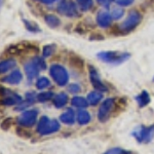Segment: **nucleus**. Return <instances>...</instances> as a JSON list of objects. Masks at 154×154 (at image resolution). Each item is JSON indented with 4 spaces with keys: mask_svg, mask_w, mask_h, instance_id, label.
<instances>
[{
    "mask_svg": "<svg viewBox=\"0 0 154 154\" xmlns=\"http://www.w3.org/2000/svg\"><path fill=\"white\" fill-rule=\"evenodd\" d=\"M40 1L43 2V3H45V4H51V3H54V2L60 1V0H40Z\"/></svg>",
    "mask_w": 154,
    "mask_h": 154,
    "instance_id": "nucleus-34",
    "label": "nucleus"
},
{
    "mask_svg": "<svg viewBox=\"0 0 154 154\" xmlns=\"http://www.w3.org/2000/svg\"><path fill=\"white\" fill-rule=\"evenodd\" d=\"M68 91L72 94H77L80 91V86L76 83H72L68 86Z\"/></svg>",
    "mask_w": 154,
    "mask_h": 154,
    "instance_id": "nucleus-31",
    "label": "nucleus"
},
{
    "mask_svg": "<svg viewBox=\"0 0 154 154\" xmlns=\"http://www.w3.org/2000/svg\"><path fill=\"white\" fill-rule=\"evenodd\" d=\"M77 121L79 125H88L91 121V114L85 110H80L77 113Z\"/></svg>",
    "mask_w": 154,
    "mask_h": 154,
    "instance_id": "nucleus-20",
    "label": "nucleus"
},
{
    "mask_svg": "<svg viewBox=\"0 0 154 154\" xmlns=\"http://www.w3.org/2000/svg\"><path fill=\"white\" fill-rule=\"evenodd\" d=\"M23 102L21 96L11 91V89L0 88V104L4 106L19 105Z\"/></svg>",
    "mask_w": 154,
    "mask_h": 154,
    "instance_id": "nucleus-4",
    "label": "nucleus"
},
{
    "mask_svg": "<svg viewBox=\"0 0 154 154\" xmlns=\"http://www.w3.org/2000/svg\"><path fill=\"white\" fill-rule=\"evenodd\" d=\"M88 70H89V78H91V84H93V86L96 88V91H107V86L102 82L100 76H99V74H98V71H97L91 65H89Z\"/></svg>",
    "mask_w": 154,
    "mask_h": 154,
    "instance_id": "nucleus-10",
    "label": "nucleus"
},
{
    "mask_svg": "<svg viewBox=\"0 0 154 154\" xmlns=\"http://www.w3.org/2000/svg\"><path fill=\"white\" fill-rule=\"evenodd\" d=\"M112 22V17L109 12L107 11H101L97 16V23L102 28H108Z\"/></svg>",
    "mask_w": 154,
    "mask_h": 154,
    "instance_id": "nucleus-13",
    "label": "nucleus"
},
{
    "mask_svg": "<svg viewBox=\"0 0 154 154\" xmlns=\"http://www.w3.org/2000/svg\"><path fill=\"white\" fill-rule=\"evenodd\" d=\"M54 95L51 91H43V93H40L37 95V101L40 102V103H44V102L54 99Z\"/></svg>",
    "mask_w": 154,
    "mask_h": 154,
    "instance_id": "nucleus-23",
    "label": "nucleus"
},
{
    "mask_svg": "<svg viewBox=\"0 0 154 154\" xmlns=\"http://www.w3.org/2000/svg\"><path fill=\"white\" fill-rule=\"evenodd\" d=\"M102 99H103V95H102L101 91H91L88 95V103L89 105H93V106H96L97 104L100 102Z\"/></svg>",
    "mask_w": 154,
    "mask_h": 154,
    "instance_id": "nucleus-17",
    "label": "nucleus"
},
{
    "mask_svg": "<svg viewBox=\"0 0 154 154\" xmlns=\"http://www.w3.org/2000/svg\"><path fill=\"white\" fill-rule=\"evenodd\" d=\"M51 86V82L46 77H40L36 82V88L38 89H43Z\"/></svg>",
    "mask_w": 154,
    "mask_h": 154,
    "instance_id": "nucleus-26",
    "label": "nucleus"
},
{
    "mask_svg": "<svg viewBox=\"0 0 154 154\" xmlns=\"http://www.w3.org/2000/svg\"><path fill=\"white\" fill-rule=\"evenodd\" d=\"M24 24H25V27L27 28V30L30 32H32V33H37V32L40 31V28H39L38 26L33 23V22H30V21H27V20H23Z\"/></svg>",
    "mask_w": 154,
    "mask_h": 154,
    "instance_id": "nucleus-24",
    "label": "nucleus"
},
{
    "mask_svg": "<svg viewBox=\"0 0 154 154\" xmlns=\"http://www.w3.org/2000/svg\"><path fill=\"white\" fill-rule=\"evenodd\" d=\"M114 105H115V100L113 98H108L102 103V105L99 109L98 118L101 122H106L110 117V114L112 112Z\"/></svg>",
    "mask_w": 154,
    "mask_h": 154,
    "instance_id": "nucleus-8",
    "label": "nucleus"
},
{
    "mask_svg": "<svg viewBox=\"0 0 154 154\" xmlns=\"http://www.w3.org/2000/svg\"><path fill=\"white\" fill-rule=\"evenodd\" d=\"M97 1H98L102 6H104V7H108V6L111 4V2H112V0H97Z\"/></svg>",
    "mask_w": 154,
    "mask_h": 154,
    "instance_id": "nucleus-33",
    "label": "nucleus"
},
{
    "mask_svg": "<svg viewBox=\"0 0 154 154\" xmlns=\"http://www.w3.org/2000/svg\"><path fill=\"white\" fill-rule=\"evenodd\" d=\"M153 80H154V78H153Z\"/></svg>",
    "mask_w": 154,
    "mask_h": 154,
    "instance_id": "nucleus-35",
    "label": "nucleus"
},
{
    "mask_svg": "<svg viewBox=\"0 0 154 154\" xmlns=\"http://www.w3.org/2000/svg\"><path fill=\"white\" fill-rule=\"evenodd\" d=\"M119 6H128L134 2V0H114Z\"/></svg>",
    "mask_w": 154,
    "mask_h": 154,
    "instance_id": "nucleus-32",
    "label": "nucleus"
},
{
    "mask_svg": "<svg viewBox=\"0 0 154 154\" xmlns=\"http://www.w3.org/2000/svg\"><path fill=\"white\" fill-rule=\"evenodd\" d=\"M49 74L54 80V82L60 86H64L69 82V74L62 65H59V64L51 65L49 68Z\"/></svg>",
    "mask_w": 154,
    "mask_h": 154,
    "instance_id": "nucleus-3",
    "label": "nucleus"
},
{
    "mask_svg": "<svg viewBox=\"0 0 154 154\" xmlns=\"http://www.w3.org/2000/svg\"><path fill=\"white\" fill-rule=\"evenodd\" d=\"M77 4L82 11H88L93 7L94 1L93 0H77Z\"/></svg>",
    "mask_w": 154,
    "mask_h": 154,
    "instance_id": "nucleus-22",
    "label": "nucleus"
},
{
    "mask_svg": "<svg viewBox=\"0 0 154 154\" xmlns=\"http://www.w3.org/2000/svg\"><path fill=\"white\" fill-rule=\"evenodd\" d=\"M131 54L121 51H102L98 54L99 60L111 65H120L130 59Z\"/></svg>",
    "mask_w": 154,
    "mask_h": 154,
    "instance_id": "nucleus-1",
    "label": "nucleus"
},
{
    "mask_svg": "<svg viewBox=\"0 0 154 154\" xmlns=\"http://www.w3.org/2000/svg\"><path fill=\"white\" fill-rule=\"evenodd\" d=\"M45 23L48 25L51 28H57L61 25V21L58 17L54 16V14H46L45 16Z\"/></svg>",
    "mask_w": 154,
    "mask_h": 154,
    "instance_id": "nucleus-21",
    "label": "nucleus"
},
{
    "mask_svg": "<svg viewBox=\"0 0 154 154\" xmlns=\"http://www.w3.org/2000/svg\"><path fill=\"white\" fill-rule=\"evenodd\" d=\"M58 11L63 16L69 17H77L78 16V11H77V7L73 2L70 1H63L61 4L58 6Z\"/></svg>",
    "mask_w": 154,
    "mask_h": 154,
    "instance_id": "nucleus-9",
    "label": "nucleus"
},
{
    "mask_svg": "<svg viewBox=\"0 0 154 154\" xmlns=\"http://www.w3.org/2000/svg\"><path fill=\"white\" fill-rule=\"evenodd\" d=\"M37 116H38V111L35 109L24 111L18 118V123L24 128H31L36 123Z\"/></svg>",
    "mask_w": 154,
    "mask_h": 154,
    "instance_id": "nucleus-7",
    "label": "nucleus"
},
{
    "mask_svg": "<svg viewBox=\"0 0 154 154\" xmlns=\"http://www.w3.org/2000/svg\"><path fill=\"white\" fill-rule=\"evenodd\" d=\"M33 62L36 64L37 66H38V68L40 69V70H44V69H46V64H45V62H44L43 58L36 57V58L33 59Z\"/></svg>",
    "mask_w": 154,
    "mask_h": 154,
    "instance_id": "nucleus-29",
    "label": "nucleus"
},
{
    "mask_svg": "<svg viewBox=\"0 0 154 154\" xmlns=\"http://www.w3.org/2000/svg\"><path fill=\"white\" fill-rule=\"evenodd\" d=\"M133 136L139 143L147 144L151 142L154 137V125L150 126H139L133 131Z\"/></svg>",
    "mask_w": 154,
    "mask_h": 154,
    "instance_id": "nucleus-5",
    "label": "nucleus"
},
{
    "mask_svg": "<svg viewBox=\"0 0 154 154\" xmlns=\"http://www.w3.org/2000/svg\"><path fill=\"white\" fill-rule=\"evenodd\" d=\"M23 79V74L21 73V71L14 70L11 72L9 75L5 76L4 78L1 79V82L7 83V84H19Z\"/></svg>",
    "mask_w": 154,
    "mask_h": 154,
    "instance_id": "nucleus-12",
    "label": "nucleus"
},
{
    "mask_svg": "<svg viewBox=\"0 0 154 154\" xmlns=\"http://www.w3.org/2000/svg\"><path fill=\"white\" fill-rule=\"evenodd\" d=\"M141 20H142V16L140 12L136 11H131L128 18L125 20V22L120 25V31L123 33H128V32L133 31L140 24Z\"/></svg>",
    "mask_w": 154,
    "mask_h": 154,
    "instance_id": "nucleus-6",
    "label": "nucleus"
},
{
    "mask_svg": "<svg viewBox=\"0 0 154 154\" xmlns=\"http://www.w3.org/2000/svg\"><path fill=\"white\" fill-rule=\"evenodd\" d=\"M12 123H14V119L12 118H6L5 120L2 121L1 123V128L3 131H7L9 130V128L12 125Z\"/></svg>",
    "mask_w": 154,
    "mask_h": 154,
    "instance_id": "nucleus-30",
    "label": "nucleus"
},
{
    "mask_svg": "<svg viewBox=\"0 0 154 154\" xmlns=\"http://www.w3.org/2000/svg\"><path fill=\"white\" fill-rule=\"evenodd\" d=\"M103 154H131V152L125 151L122 148H111Z\"/></svg>",
    "mask_w": 154,
    "mask_h": 154,
    "instance_id": "nucleus-28",
    "label": "nucleus"
},
{
    "mask_svg": "<svg viewBox=\"0 0 154 154\" xmlns=\"http://www.w3.org/2000/svg\"><path fill=\"white\" fill-rule=\"evenodd\" d=\"M123 9L121 8V6H113L112 9H111V17H112V19L114 20H118L120 19L121 17L123 16Z\"/></svg>",
    "mask_w": 154,
    "mask_h": 154,
    "instance_id": "nucleus-25",
    "label": "nucleus"
},
{
    "mask_svg": "<svg viewBox=\"0 0 154 154\" xmlns=\"http://www.w3.org/2000/svg\"><path fill=\"white\" fill-rule=\"evenodd\" d=\"M60 128H61V125L58 120L56 119L51 120L48 116H42L37 125V133L42 136H48L59 131Z\"/></svg>",
    "mask_w": 154,
    "mask_h": 154,
    "instance_id": "nucleus-2",
    "label": "nucleus"
},
{
    "mask_svg": "<svg viewBox=\"0 0 154 154\" xmlns=\"http://www.w3.org/2000/svg\"><path fill=\"white\" fill-rule=\"evenodd\" d=\"M54 51H56V45H54V44H48V45H45L43 48L42 54H43L44 58H48V57L53 56V54Z\"/></svg>",
    "mask_w": 154,
    "mask_h": 154,
    "instance_id": "nucleus-27",
    "label": "nucleus"
},
{
    "mask_svg": "<svg viewBox=\"0 0 154 154\" xmlns=\"http://www.w3.org/2000/svg\"><path fill=\"white\" fill-rule=\"evenodd\" d=\"M60 120L65 125H73L75 121V113L72 109H67L66 112H64L60 117Z\"/></svg>",
    "mask_w": 154,
    "mask_h": 154,
    "instance_id": "nucleus-14",
    "label": "nucleus"
},
{
    "mask_svg": "<svg viewBox=\"0 0 154 154\" xmlns=\"http://www.w3.org/2000/svg\"><path fill=\"white\" fill-rule=\"evenodd\" d=\"M67 103H68V96L65 93L58 94L54 97V105L57 108H63Z\"/></svg>",
    "mask_w": 154,
    "mask_h": 154,
    "instance_id": "nucleus-15",
    "label": "nucleus"
},
{
    "mask_svg": "<svg viewBox=\"0 0 154 154\" xmlns=\"http://www.w3.org/2000/svg\"><path fill=\"white\" fill-rule=\"evenodd\" d=\"M136 101L140 108H143V107L147 106L148 104L150 103V96H149L148 91H143L140 95L136 97Z\"/></svg>",
    "mask_w": 154,
    "mask_h": 154,
    "instance_id": "nucleus-16",
    "label": "nucleus"
},
{
    "mask_svg": "<svg viewBox=\"0 0 154 154\" xmlns=\"http://www.w3.org/2000/svg\"><path fill=\"white\" fill-rule=\"evenodd\" d=\"M71 105L78 109H84L88 107V100H85L83 97H74L71 100Z\"/></svg>",
    "mask_w": 154,
    "mask_h": 154,
    "instance_id": "nucleus-19",
    "label": "nucleus"
},
{
    "mask_svg": "<svg viewBox=\"0 0 154 154\" xmlns=\"http://www.w3.org/2000/svg\"><path fill=\"white\" fill-rule=\"evenodd\" d=\"M24 70H25V73H26V76L29 81L33 80L35 77H37V75L39 74V72L41 71L40 69L38 68V66L33 62V60H31L30 62L25 64Z\"/></svg>",
    "mask_w": 154,
    "mask_h": 154,
    "instance_id": "nucleus-11",
    "label": "nucleus"
},
{
    "mask_svg": "<svg viewBox=\"0 0 154 154\" xmlns=\"http://www.w3.org/2000/svg\"><path fill=\"white\" fill-rule=\"evenodd\" d=\"M16 61L12 59L9 60H5V61H2L0 62V74H3L6 73L7 71H9L11 69L14 68L16 66Z\"/></svg>",
    "mask_w": 154,
    "mask_h": 154,
    "instance_id": "nucleus-18",
    "label": "nucleus"
}]
</instances>
